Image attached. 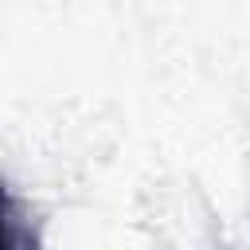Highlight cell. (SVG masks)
Returning <instances> with one entry per match:
<instances>
[{"label":"cell","mask_w":250,"mask_h":250,"mask_svg":"<svg viewBox=\"0 0 250 250\" xmlns=\"http://www.w3.org/2000/svg\"><path fill=\"white\" fill-rule=\"evenodd\" d=\"M0 250H47L39 215L8 188V180H0Z\"/></svg>","instance_id":"1"}]
</instances>
